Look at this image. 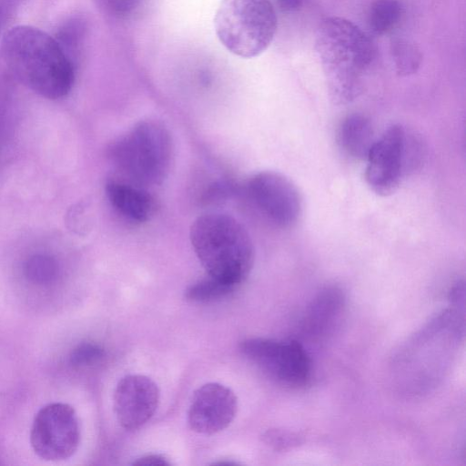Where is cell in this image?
I'll use <instances>...</instances> for the list:
<instances>
[{"label":"cell","instance_id":"cell-9","mask_svg":"<svg viewBox=\"0 0 466 466\" xmlns=\"http://www.w3.org/2000/svg\"><path fill=\"white\" fill-rule=\"evenodd\" d=\"M245 190L253 206L274 225L289 228L298 222L300 195L285 176L273 171L256 173L247 181Z\"/></svg>","mask_w":466,"mask_h":466},{"label":"cell","instance_id":"cell-16","mask_svg":"<svg viewBox=\"0 0 466 466\" xmlns=\"http://www.w3.org/2000/svg\"><path fill=\"white\" fill-rule=\"evenodd\" d=\"M390 53L398 76L413 75L421 65L422 54L420 48L406 39H393L390 43Z\"/></svg>","mask_w":466,"mask_h":466},{"label":"cell","instance_id":"cell-14","mask_svg":"<svg viewBox=\"0 0 466 466\" xmlns=\"http://www.w3.org/2000/svg\"><path fill=\"white\" fill-rule=\"evenodd\" d=\"M375 140L371 123L365 116L351 114L341 122L339 142L352 157L366 159Z\"/></svg>","mask_w":466,"mask_h":466},{"label":"cell","instance_id":"cell-5","mask_svg":"<svg viewBox=\"0 0 466 466\" xmlns=\"http://www.w3.org/2000/svg\"><path fill=\"white\" fill-rule=\"evenodd\" d=\"M278 18L269 0H222L214 17L221 44L232 54L251 58L271 44Z\"/></svg>","mask_w":466,"mask_h":466},{"label":"cell","instance_id":"cell-22","mask_svg":"<svg viewBox=\"0 0 466 466\" xmlns=\"http://www.w3.org/2000/svg\"><path fill=\"white\" fill-rule=\"evenodd\" d=\"M133 464L138 466H163L170 465V462L162 455L148 454L137 459Z\"/></svg>","mask_w":466,"mask_h":466},{"label":"cell","instance_id":"cell-20","mask_svg":"<svg viewBox=\"0 0 466 466\" xmlns=\"http://www.w3.org/2000/svg\"><path fill=\"white\" fill-rule=\"evenodd\" d=\"M112 13L118 16L132 14L140 5L141 0H105Z\"/></svg>","mask_w":466,"mask_h":466},{"label":"cell","instance_id":"cell-8","mask_svg":"<svg viewBox=\"0 0 466 466\" xmlns=\"http://www.w3.org/2000/svg\"><path fill=\"white\" fill-rule=\"evenodd\" d=\"M239 349L243 355L279 383L299 388L310 380V359L295 339L279 341L253 338L242 341Z\"/></svg>","mask_w":466,"mask_h":466},{"label":"cell","instance_id":"cell-23","mask_svg":"<svg viewBox=\"0 0 466 466\" xmlns=\"http://www.w3.org/2000/svg\"><path fill=\"white\" fill-rule=\"evenodd\" d=\"M278 4L281 11L290 13L299 10L303 0H278Z\"/></svg>","mask_w":466,"mask_h":466},{"label":"cell","instance_id":"cell-21","mask_svg":"<svg viewBox=\"0 0 466 466\" xmlns=\"http://www.w3.org/2000/svg\"><path fill=\"white\" fill-rule=\"evenodd\" d=\"M25 0H0V34Z\"/></svg>","mask_w":466,"mask_h":466},{"label":"cell","instance_id":"cell-6","mask_svg":"<svg viewBox=\"0 0 466 466\" xmlns=\"http://www.w3.org/2000/svg\"><path fill=\"white\" fill-rule=\"evenodd\" d=\"M420 142L403 126H390L375 140L366 157L369 187L380 196L394 193L402 177L420 165L423 154Z\"/></svg>","mask_w":466,"mask_h":466},{"label":"cell","instance_id":"cell-11","mask_svg":"<svg viewBox=\"0 0 466 466\" xmlns=\"http://www.w3.org/2000/svg\"><path fill=\"white\" fill-rule=\"evenodd\" d=\"M159 389L145 375L123 377L114 394V410L119 424L135 431L147 423L156 412L159 402Z\"/></svg>","mask_w":466,"mask_h":466},{"label":"cell","instance_id":"cell-7","mask_svg":"<svg viewBox=\"0 0 466 466\" xmlns=\"http://www.w3.org/2000/svg\"><path fill=\"white\" fill-rule=\"evenodd\" d=\"M35 453L47 461H60L72 457L80 443V425L72 406L53 402L35 414L30 432Z\"/></svg>","mask_w":466,"mask_h":466},{"label":"cell","instance_id":"cell-1","mask_svg":"<svg viewBox=\"0 0 466 466\" xmlns=\"http://www.w3.org/2000/svg\"><path fill=\"white\" fill-rule=\"evenodd\" d=\"M3 59L26 87L51 100L66 96L75 82V66L59 42L46 32L17 25L4 35Z\"/></svg>","mask_w":466,"mask_h":466},{"label":"cell","instance_id":"cell-17","mask_svg":"<svg viewBox=\"0 0 466 466\" xmlns=\"http://www.w3.org/2000/svg\"><path fill=\"white\" fill-rule=\"evenodd\" d=\"M235 287L208 276L189 286L185 291V297L194 302H210L228 296Z\"/></svg>","mask_w":466,"mask_h":466},{"label":"cell","instance_id":"cell-10","mask_svg":"<svg viewBox=\"0 0 466 466\" xmlns=\"http://www.w3.org/2000/svg\"><path fill=\"white\" fill-rule=\"evenodd\" d=\"M238 399L225 385L209 382L195 390L187 413L192 431L206 435L225 430L236 417Z\"/></svg>","mask_w":466,"mask_h":466},{"label":"cell","instance_id":"cell-4","mask_svg":"<svg viewBox=\"0 0 466 466\" xmlns=\"http://www.w3.org/2000/svg\"><path fill=\"white\" fill-rule=\"evenodd\" d=\"M109 157L127 180L142 187L159 185L170 170L172 137L162 123L139 121L112 144Z\"/></svg>","mask_w":466,"mask_h":466},{"label":"cell","instance_id":"cell-3","mask_svg":"<svg viewBox=\"0 0 466 466\" xmlns=\"http://www.w3.org/2000/svg\"><path fill=\"white\" fill-rule=\"evenodd\" d=\"M189 238L208 275L237 286L249 274L254 247L242 224L230 215L207 213L191 224Z\"/></svg>","mask_w":466,"mask_h":466},{"label":"cell","instance_id":"cell-2","mask_svg":"<svg viewBox=\"0 0 466 466\" xmlns=\"http://www.w3.org/2000/svg\"><path fill=\"white\" fill-rule=\"evenodd\" d=\"M315 50L333 98L348 102L356 97L375 58L369 35L345 18L328 17L318 27Z\"/></svg>","mask_w":466,"mask_h":466},{"label":"cell","instance_id":"cell-18","mask_svg":"<svg viewBox=\"0 0 466 466\" xmlns=\"http://www.w3.org/2000/svg\"><path fill=\"white\" fill-rule=\"evenodd\" d=\"M104 350L94 343L79 344L71 354V362L77 367H87L99 362L104 357Z\"/></svg>","mask_w":466,"mask_h":466},{"label":"cell","instance_id":"cell-12","mask_svg":"<svg viewBox=\"0 0 466 466\" xmlns=\"http://www.w3.org/2000/svg\"><path fill=\"white\" fill-rule=\"evenodd\" d=\"M105 189L113 208L133 222H146L155 213V198L142 186L113 177L106 181Z\"/></svg>","mask_w":466,"mask_h":466},{"label":"cell","instance_id":"cell-13","mask_svg":"<svg viewBox=\"0 0 466 466\" xmlns=\"http://www.w3.org/2000/svg\"><path fill=\"white\" fill-rule=\"evenodd\" d=\"M344 305L345 296L339 288H324L314 298L305 314L304 330L310 336H325L336 324Z\"/></svg>","mask_w":466,"mask_h":466},{"label":"cell","instance_id":"cell-19","mask_svg":"<svg viewBox=\"0 0 466 466\" xmlns=\"http://www.w3.org/2000/svg\"><path fill=\"white\" fill-rule=\"evenodd\" d=\"M295 438L292 433L280 430H269L263 435L264 441L275 450H282L295 444Z\"/></svg>","mask_w":466,"mask_h":466},{"label":"cell","instance_id":"cell-15","mask_svg":"<svg viewBox=\"0 0 466 466\" xmlns=\"http://www.w3.org/2000/svg\"><path fill=\"white\" fill-rule=\"evenodd\" d=\"M403 14L404 8L399 0H376L369 10V28L372 34L383 35L400 24Z\"/></svg>","mask_w":466,"mask_h":466}]
</instances>
